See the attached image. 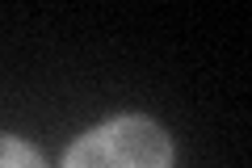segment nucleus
<instances>
[{
  "mask_svg": "<svg viewBox=\"0 0 252 168\" xmlns=\"http://www.w3.org/2000/svg\"><path fill=\"white\" fill-rule=\"evenodd\" d=\"M59 168H172V139L143 114H122L84 131Z\"/></svg>",
  "mask_w": 252,
  "mask_h": 168,
  "instance_id": "nucleus-1",
  "label": "nucleus"
},
{
  "mask_svg": "<svg viewBox=\"0 0 252 168\" xmlns=\"http://www.w3.org/2000/svg\"><path fill=\"white\" fill-rule=\"evenodd\" d=\"M0 168H42V156L17 134H0Z\"/></svg>",
  "mask_w": 252,
  "mask_h": 168,
  "instance_id": "nucleus-2",
  "label": "nucleus"
}]
</instances>
